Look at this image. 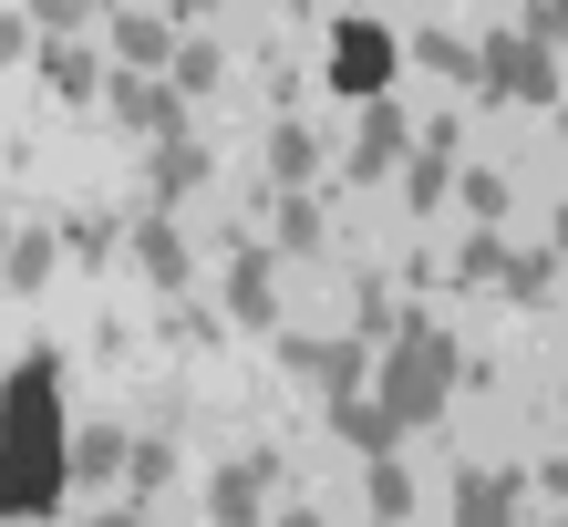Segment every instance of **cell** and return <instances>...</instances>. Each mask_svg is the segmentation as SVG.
Returning a JSON list of instances; mask_svg holds the SVG:
<instances>
[{
	"instance_id": "1",
	"label": "cell",
	"mask_w": 568,
	"mask_h": 527,
	"mask_svg": "<svg viewBox=\"0 0 568 527\" xmlns=\"http://www.w3.org/2000/svg\"><path fill=\"white\" fill-rule=\"evenodd\" d=\"M62 424H52V362H21L0 383V517H42L62 497Z\"/></svg>"
},
{
	"instance_id": "2",
	"label": "cell",
	"mask_w": 568,
	"mask_h": 527,
	"mask_svg": "<svg viewBox=\"0 0 568 527\" xmlns=\"http://www.w3.org/2000/svg\"><path fill=\"white\" fill-rule=\"evenodd\" d=\"M455 342L434 332V321H404V332H393V362H383V404L404 414V424H434L445 414V393H455Z\"/></svg>"
},
{
	"instance_id": "3",
	"label": "cell",
	"mask_w": 568,
	"mask_h": 527,
	"mask_svg": "<svg viewBox=\"0 0 568 527\" xmlns=\"http://www.w3.org/2000/svg\"><path fill=\"white\" fill-rule=\"evenodd\" d=\"M476 83L496 104H558V52L538 31H496V42H476Z\"/></svg>"
},
{
	"instance_id": "4",
	"label": "cell",
	"mask_w": 568,
	"mask_h": 527,
	"mask_svg": "<svg viewBox=\"0 0 568 527\" xmlns=\"http://www.w3.org/2000/svg\"><path fill=\"white\" fill-rule=\"evenodd\" d=\"M331 435H342V445L362 455V466H373V455H393V445H404V435H414V424H404V414H393V404H383V393H331Z\"/></svg>"
},
{
	"instance_id": "5",
	"label": "cell",
	"mask_w": 568,
	"mask_h": 527,
	"mask_svg": "<svg viewBox=\"0 0 568 527\" xmlns=\"http://www.w3.org/2000/svg\"><path fill=\"white\" fill-rule=\"evenodd\" d=\"M270 486H280V466H270V455H239V466H217L207 517H217V527H258V517H270Z\"/></svg>"
},
{
	"instance_id": "6",
	"label": "cell",
	"mask_w": 568,
	"mask_h": 527,
	"mask_svg": "<svg viewBox=\"0 0 568 527\" xmlns=\"http://www.w3.org/2000/svg\"><path fill=\"white\" fill-rule=\"evenodd\" d=\"M280 342V362L290 373H311L321 393H362V332H342V342H300V332H270Z\"/></svg>"
},
{
	"instance_id": "7",
	"label": "cell",
	"mask_w": 568,
	"mask_h": 527,
	"mask_svg": "<svg viewBox=\"0 0 568 527\" xmlns=\"http://www.w3.org/2000/svg\"><path fill=\"white\" fill-rule=\"evenodd\" d=\"M227 311H239L248 332L280 321V280H270V249H258V239H239V259H227Z\"/></svg>"
},
{
	"instance_id": "8",
	"label": "cell",
	"mask_w": 568,
	"mask_h": 527,
	"mask_svg": "<svg viewBox=\"0 0 568 527\" xmlns=\"http://www.w3.org/2000/svg\"><path fill=\"white\" fill-rule=\"evenodd\" d=\"M517 497H527L517 476L476 466V476H455V517H445V527H517Z\"/></svg>"
},
{
	"instance_id": "9",
	"label": "cell",
	"mask_w": 568,
	"mask_h": 527,
	"mask_svg": "<svg viewBox=\"0 0 568 527\" xmlns=\"http://www.w3.org/2000/svg\"><path fill=\"white\" fill-rule=\"evenodd\" d=\"M383 73H393V42H383V31H342V42H331V83H342L352 104H373Z\"/></svg>"
},
{
	"instance_id": "10",
	"label": "cell",
	"mask_w": 568,
	"mask_h": 527,
	"mask_svg": "<svg viewBox=\"0 0 568 527\" xmlns=\"http://www.w3.org/2000/svg\"><path fill=\"white\" fill-rule=\"evenodd\" d=\"M114 114L135 124V135H176L186 93H176V83H145V73H124V83H114Z\"/></svg>"
},
{
	"instance_id": "11",
	"label": "cell",
	"mask_w": 568,
	"mask_h": 527,
	"mask_svg": "<svg viewBox=\"0 0 568 527\" xmlns=\"http://www.w3.org/2000/svg\"><path fill=\"white\" fill-rule=\"evenodd\" d=\"M404 145H414V135H404V114H393L383 93H373V104H362V135H352V176H383Z\"/></svg>"
},
{
	"instance_id": "12",
	"label": "cell",
	"mask_w": 568,
	"mask_h": 527,
	"mask_svg": "<svg viewBox=\"0 0 568 527\" xmlns=\"http://www.w3.org/2000/svg\"><path fill=\"white\" fill-rule=\"evenodd\" d=\"M135 270H145L155 290H186V239H176L165 217H145V227H135Z\"/></svg>"
},
{
	"instance_id": "13",
	"label": "cell",
	"mask_w": 568,
	"mask_h": 527,
	"mask_svg": "<svg viewBox=\"0 0 568 527\" xmlns=\"http://www.w3.org/2000/svg\"><path fill=\"white\" fill-rule=\"evenodd\" d=\"M114 52L135 62V73H155V62H176V42H165L155 11H114Z\"/></svg>"
},
{
	"instance_id": "14",
	"label": "cell",
	"mask_w": 568,
	"mask_h": 527,
	"mask_svg": "<svg viewBox=\"0 0 568 527\" xmlns=\"http://www.w3.org/2000/svg\"><path fill=\"white\" fill-rule=\"evenodd\" d=\"M445 155H455V124H434V145L414 155V176H404V196H414V207H445V186H455V166H445Z\"/></svg>"
},
{
	"instance_id": "15",
	"label": "cell",
	"mask_w": 568,
	"mask_h": 527,
	"mask_svg": "<svg viewBox=\"0 0 568 527\" xmlns=\"http://www.w3.org/2000/svg\"><path fill=\"white\" fill-rule=\"evenodd\" d=\"M321 166V145H311V124H270V186H300Z\"/></svg>"
},
{
	"instance_id": "16",
	"label": "cell",
	"mask_w": 568,
	"mask_h": 527,
	"mask_svg": "<svg viewBox=\"0 0 568 527\" xmlns=\"http://www.w3.org/2000/svg\"><path fill=\"white\" fill-rule=\"evenodd\" d=\"M362 497H373V517H414V476H404V455H373Z\"/></svg>"
},
{
	"instance_id": "17",
	"label": "cell",
	"mask_w": 568,
	"mask_h": 527,
	"mask_svg": "<svg viewBox=\"0 0 568 527\" xmlns=\"http://www.w3.org/2000/svg\"><path fill=\"white\" fill-rule=\"evenodd\" d=\"M0 280H11V290H42V280H52V239H42V227H31V239H11Z\"/></svg>"
},
{
	"instance_id": "18",
	"label": "cell",
	"mask_w": 568,
	"mask_h": 527,
	"mask_svg": "<svg viewBox=\"0 0 568 527\" xmlns=\"http://www.w3.org/2000/svg\"><path fill=\"white\" fill-rule=\"evenodd\" d=\"M196 176H207V155H196L186 135H165V155H155V196H186Z\"/></svg>"
},
{
	"instance_id": "19",
	"label": "cell",
	"mask_w": 568,
	"mask_h": 527,
	"mask_svg": "<svg viewBox=\"0 0 568 527\" xmlns=\"http://www.w3.org/2000/svg\"><path fill=\"white\" fill-rule=\"evenodd\" d=\"M280 196V249H321V207H311V196H300V186H270Z\"/></svg>"
},
{
	"instance_id": "20",
	"label": "cell",
	"mask_w": 568,
	"mask_h": 527,
	"mask_svg": "<svg viewBox=\"0 0 568 527\" xmlns=\"http://www.w3.org/2000/svg\"><path fill=\"white\" fill-rule=\"evenodd\" d=\"M42 83L62 93V104H83V93H93V62H83L73 42H52V62H42Z\"/></svg>"
},
{
	"instance_id": "21",
	"label": "cell",
	"mask_w": 568,
	"mask_h": 527,
	"mask_svg": "<svg viewBox=\"0 0 568 527\" xmlns=\"http://www.w3.org/2000/svg\"><path fill=\"white\" fill-rule=\"evenodd\" d=\"M165 83H176V93H207L217 83V42H186L176 62H165Z\"/></svg>"
},
{
	"instance_id": "22",
	"label": "cell",
	"mask_w": 568,
	"mask_h": 527,
	"mask_svg": "<svg viewBox=\"0 0 568 527\" xmlns=\"http://www.w3.org/2000/svg\"><path fill=\"white\" fill-rule=\"evenodd\" d=\"M124 455H135V445H124V435H114V424H104V435H83V445H73V476H114V466H124Z\"/></svg>"
},
{
	"instance_id": "23",
	"label": "cell",
	"mask_w": 568,
	"mask_h": 527,
	"mask_svg": "<svg viewBox=\"0 0 568 527\" xmlns=\"http://www.w3.org/2000/svg\"><path fill=\"white\" fill-rule=\"evenodd\" d=\"M424 62H434L445 83H476V42H445V31H434V42H424Z\"/></svg>"
},
{
	"instance_id": "24",
	"label": "cell",
	"mask_w": 568,
	"mask_h": 527,
	"mask_svg": "<svg viewBox=\"0 0 568 527\" xmlns=\"http://www.w3.org/2000/svg\"><path fill=\"white\" fill-rule=\"evenodd\" d=\"M21 11L42 21V31H73V21H93V0H21Z\"/></svg>"
},
{
	"instance_id": "25",
	"label": "cell",
	"mask_w": 568,
	"mask_h": 527,
	"mask_svg": "<svg viewBox=\"0 0 568 527\" xmlns=\"http://www.w3.org/2000/svg\"><path fill=\"white\" fill-rule=\"evenodd\" d=\"M455 186H465V207H476V217L507 207V176H486V166H476V176H455Z\"/></svg>"
},
{
	"instance_id": "26",
	"label": "cell",
	"mask_w": 568,
	"mask_h": 527,
	"mask_svg": "<svg viewBox=\"0 0 568 527\" xmlns=\"http://www.w3.org/2000/svg\"><path fill=\"white\" fill-rule=\"evenodd\" d=\"M527 31H538V42L558 52V42H568V0H527Z\"/></svg>"
},
{
	"instance_id": "27",
	"label": "cell",
	"mask_w": 568,
	"mask_h": 527,
	"mask_svg": "<svg viewBox=\"0 0 568 527\" xmlns=\"http://www.w3.org/2000/svg\"><path fill=\"white\" fill-rule=\"evenodd\" d=\"M124 476H135V486H165V476H176V455H165V445H135V455H124Z\"/></svg>"
},
{
	"instance_id": "28",
	"label": "cell",
	"mask_w": 568,
	"mask_h": 527,
	"mask_svg": "<svg viewBox=\"0 0 568 527\" xmlns=\"http://www.w3.org/2000/svg\"><path fill=\"white\" fill-rule=\"evenodd\" d=\"M31 52V11H0V62H21Z\"/></svg>"
},
{
	"instance_id": "29",
	"label": "cell",
	"mask_w": 568,
	"mask_h": 527,
	"mask_svg": "<svg viewBox=\"0 0 568 527\" xmlns=\"http://www.w3.org/2000/svg\"><path fill=\"white\" fill-rule=\"evenodd\" d=\"M280 527H321V507H280Z\"/></svg>"
},
{
	"instance_id": "30",
	"label": "cell",
	"mask_w": 568,
	"mask_h": 527,
	"mask_svg": "<svg viewBox=\"0 0 568 527\" xmlns=\"http://www.w3.org/2000/svg\"><path fill=\"white\" fill-rule=\"evenodd\" d=\"M93 527H145V517H135V507H114V517H93Z\"/></svg>"
},
{
	"instance_id": "31",
	"label": "cell",
	"mask_w": 568,
	"mask_h": 527,
	"mask_svg": "<svg viewBox=\"0 0 568 527\" xmlns=\"http://www.w3.org/2000/svg\"><path fill=\"white\" fill-rule=\"evenodd\" d=\"M0 259H11V239H0Z\"/></svg>"
},
{
	"instance_id": "32",
	"label": "cell",
	"mask_w": 568,
	"mask_h": 527,
	"mask_svg": "<svg viewBox=\"0 0 568 527\" xmlns=\"http://www.w3.org/2000/svg\"><path fill=\"white\" fill-rule=\"evenodd\" d=\"M373 527H393V517H373Z\"/></svg>"
},
{
	"instance_id": "33",
	"label": "cell",
	"mask_w": 568,
	"mask_h": 527,
	"mask_svg": "<svg viewBox=\"0 0 568 527\" xmlns=\"http://www.w3.org/2000/svg\"><path fill=\"white\" fill-rule=\"evenodd\" d=\"M11 527H21V517H11Z\"/></svg>"
}]
</instances>
